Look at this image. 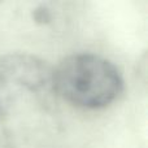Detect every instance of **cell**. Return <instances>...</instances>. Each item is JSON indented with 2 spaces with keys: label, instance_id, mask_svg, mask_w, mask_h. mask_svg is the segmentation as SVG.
<instances>
[{
  "label": "cell",
  "instance_id": "3",
  "mask_svg": "<svg viewBox=\"0 0 148 148\" xmlns=\"http://www.w3.org/2000/svg\"><path fill=\"white\" fill-rule=\"evenodd\" d=\"M33 18L39 25H47L52 20V12L46 4H40L33 10Z\"/></svg>",
  "mask_w": 148,
  "mask_h": 148
},
{
  "label": "cell",
  "instance_id": "1",
  "mask_svg": "<svg viewBox=\"0 0 148 148\" xmlns=\"http://www.w3.org/2000/svg\"><path fill=\"white\" fill-rule=\"evenodd\" d=\"M53 88L57 97L74 107L96 110L118 99L123 78L108 59L82 52L65 57L53 68Z\"/></svg>",
  "mask_w": 148,
  "mask_h": 148
},
{
  "label": "cell",
  "instance_id": "2",
  "mask_svg": "<svg viewBox=\"0 0 148 148\" xmlns=\"http://www.w3.org/2000/svg\"><path fill=\"white\" fill-rule=\"evenodd\" d=\"M56 97L53 68L44 60L25 52L0 56V112L9 126L13 109L22 104L48 109Z\"/></svg>",
  "mask_w": 148,
  "mask_h": 148
}]
</instances>
